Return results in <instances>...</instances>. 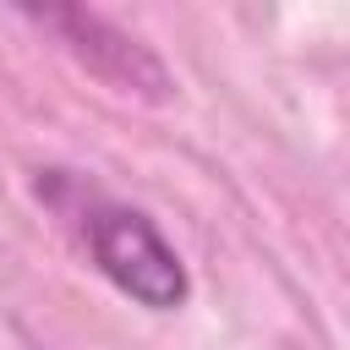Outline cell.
Instances as JSON below:
<instances>
[{
  "label": "cell",
  "mask_w": 350,
  "mask_h": 350,
  "mask_svg": "<svg viewBox=\"0 0 350 350\" xmlns=\"http://www.w3.org/2000/svg\"><path fill=\"white\" fill-rule=\"evenodd\" d=\"M88 252L104 268V279L120 284L148 312H175L186 301V290H191L175 246L137 208H93V219H88Z\"/></svg>",
  "instance_id": "cell-1"
},
{
  "label": "cell",
  "mask_w": 350,
  "mask_h": 350,
  "mask_svg": "<svg viewBox=\"0 0 350 350\" xmlns=\"http://www.w3.org/2000/svg\"><path fill=\"white\" fill-rule=\"evenodd\" d=\"M33 22L55 27V33L71 44V55H77L88 71H98L104 82H115V88H126V93H148V98H164V93H170V77H164L159 55H148L137 38H126V33L109 27L104 16L71 11V5H49V11H33Z\"/></svg>",
  "instance_id": "cell-2"
}]
</instances>
